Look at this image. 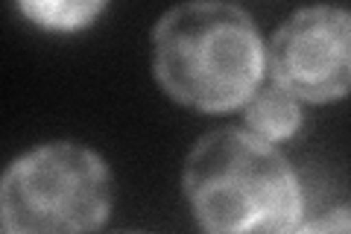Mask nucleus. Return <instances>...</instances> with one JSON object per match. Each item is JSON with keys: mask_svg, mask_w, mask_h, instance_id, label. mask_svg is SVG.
Masks as SVG:
<instances>
[{"mask_svg": "<svg viewBox=\"0 0 351 234\" xmlns=\"http://www.w3.org/2000/svg\"><path fill=\"white\" fill-rule=\"evenodd\" d=\"M184 196L205 234H295L302 187L276 143L217 129L184 161Z\"/></svg>", "mask_w": 351, "mask_h": 234, "instance_id": "nucleus-1", "label": "nucleus"}, {"mask_svg": "<svg viewBox=\"0 0 351 234\" xmlns=\"http://www.w3.org/2000/svg\"><path fill=\"white\" fill-rule=\"evenodd\" d=\"M21 15H27L32 24H38L44 30H59V32H71V30H82L88 24H94L97 15L106 9V3L100 0H71V3H62V0H36V3H18Z\"/></svg>", "mask_w": 351, "mask_h": 234, "instance_id": "nucleus-6", "label": "nucleus"}, {"mask_svg": "<svg viewBox=\"0 0 351 234\" xmlns=\"http://www.w3.org/2000/svg\"><path fill=\"white\" fill-rule=\"evenodd\" d=\"M246 126H249L252 135H258L267 143L293 138L302 126L299 100L278 85L261 88V91L252 94V100L246 103Z\"/></svg>", "mask_w": 351, "mask_h": 234, "instance_id": "nucleus-5", "label": "nucleus"}, {"mask_svg": "<svg viewBox=\"0 0 351 234\" xmlns=\"http://www.w3.org/2000/svg\"><path fill=\"white\" fill-rule=\"evenodd\" d=\"M295 234H351V205L334 208L322 217L304 222V226H299Z\"/></svg>", "mask_w": 351, "mask_h": 234, "instance_id": "nucleus-7", "label": "nucleus"}, {"mask_svg": "<svg viewBox=\"0 0 351 234\" xmlns=\"http://www.w3.org/2000/svg\"><path fill=\"white\" fill-rule=\"evenodd\" d=\"M152 71L176 103L199 111L246 106L267 71L249 12L232 3H184L152 30Z\"/></svg>", "mask_w": 351, "mask_h": 234, "instance_id": "nucleus-2", "label": "nucleus"}, {"mask_svg": "<svg viewBox=\"0 0 351 234\" xmlns=\"http://www.w3.org/2000/svg\"><path fill=\"white\" fill-rule=\"evenodd\" d=\"M112 173L94 150L44 143L9 164L0 187L6 234H91L112 211Z\"/></svg>", "mask_w": 351, "mask_h": 234, "instance_id": "nucleus-3", "label": "nucleus"}, {"mask_svg": "<svg viewBox=\"0 0 351 234\" xmlns=\"http://www.w3.org/2000/svg\"><path fill=\"white\" fill-rule=\"evenodd\" d=\"M114 234H132V231H114Z\"/></svg>", "mask_w": 351, "mask_h": 234, "instance_id": "nucleus-8", "label": "nucleus"}, {"mask_svg": "<svg viewBox=\"0 0 351 234\" xmlns=\"http://www.w3.org/2000/svg\"><path fill=\"white\" fill-rule=\"evenodd\" d=\"M272 85L304 103H334L351 91V12L337 6L299 9L267 47Z\"/></svg>", "mask_w": 351, "mask_h": 234, "instance_id": "nucleus-4", "label": "nucleus"}]
</instances>
